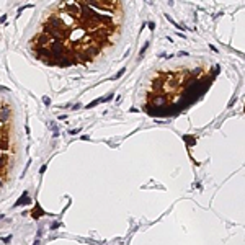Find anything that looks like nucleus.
Here are the masks:
<instances>
[{
    "mask_svg": "<svg viewBox=\"0 0 245 245\" xmlns=\"http://www.w3.org/2000/svg\"><path fill=\"white\" fill-rule=\"evenodd\" d=\"M47 47L51 49V54H53V59L54 61H57L59 57H62L64 54L67 53V47H66V41H62V39H54L51 38L49 44H47Z\"/></svg>",
    "mask_w": 245,
    "mask_h": 245,
    "instance_id": "obj_1",
    "label": "nucleus"
},
{
    "mask_svg": "<svg viewBox=\"0 0 245 245\" xmlns=\"http://www.w3.org/2000/svg\"><path fill=\"white\" fill-rule=\"evenodd\" d=\"M51 41V36L46 33H39L33 38V44H38V46H47Z\"/></svg>",
    "mask_w": 245,
    "mask_h": 245,
    "instance_id": "obj_2",
    "label": "nucleus"
},
{
    "mask_svg": "<svg viewBox=\"0 0 245 245\" xmlns=\"http://www.w3.org/2000/svg\"><path fill=\"white\" fill-rule=\"evenodd\" d=\"M10 116H11V110H10V106L3 105L2 108H0V123H2V124L8 123V121H10Z\"/></svg>",
    "mask_w": 245,
    "mask_h": 245,
    "instance_id": "obj_3",
    "label": "nucleus"
},
{
    "mask_svg": "<svg viewBox=\"0 0 245 245\" xmlns=\"http://www.w3.org/2000/svg\"><path fill=\"white\" fill-rule=\"evenodd\" d=\"M56 66H57V67H69V66H72L70 57H69V56H66V54H64L62 57H59L57 61H56Z\"/></svg>",
    "mask_w": 245,
    "mask_h": 245,
    "instance_id": "obj_4",
    "label": "nucleus"
},
{
    "mask_svg": "<svg viewBox=\"0 0 245 245\" xmlns=\"http://www.w3.org/2000/svg\"><path fill=\"white\" fill-rule=\"evenodd\" d=\"M31 203V199H30V196H28V193L25 191L21 196L17 199V203H15V206H21V204H30Z\"/></svg>",
    "mask_w": 245,
    "mask_h": 245,
    "instance_id": "obj_5",
    "label": "nucleus"
},
{
    "mask_svg": "<svg viewBox=\"0 0 245 245\" xmlns=\"http://www.w3.org/2000/svg\"><path fill=\"white\" fill-rule=\"evenodd\" d=\"M7 162H8V155L7 154H0V173H3L7 167Z\"/></svg>",
    "mask_w": 245,
    "mask_h": 245,
    "instance_id": "obj_6",
    "label": "nucleus"
},
{
    "mask_svg": "<svg viewBox=\"0 0 245 245\" xmlns=\"http://www.w3.org/2000/svg\"><path fill=\"white\" fill-rule=\"evenodd\" d=\"M8 149H10L8 137H2V139H0V150H8Z\"/></svg>",
    "mask_w": 245,
    "mask_h": 245,
    "instance_id": "obj_7",
    "label": "nucleus"
},
{
    "mask_svg": "<svg viewBox=\"0 0 245 245\" xmlns=\"http://www.w3.org/2000/svg\"><path fill=\"white\" fill-rule=\"evenodd\" d=\"M43 214H44V211L39 206H36L34 209H33V212H31V216H33V218H38V216H43Z\"/></svg>",
    "mask_w": 245,
    "mask_h": 245,
    "instance_id": "obj_8",
    "label": "nucleus"
},
{
    "mask_svg": "<svg viewBox=\"0 0 245 245\" xmlns=\"http://www.w3.org/2000/svg\"><path fill=\"white\" fill-rule=\"evenodd\" d=\"M43 102H44V105H51V98H49V96H43Z\"/></svg>",
    "mask_w": 245,
    "mask_h": 245,
    "instance_id": "obj_9",
    "label": "nucleus"
},
{
    "mask_svg": "<svg viewBox=\"0 0 245 245\" xmlns=\"http://www.w3.org/2000/svg\"><path fill=\"white\" fill-rule=\"evenodd\" d=\"M124 72H126V69H121V70H119V72H118V74H116V75H114V77H113V80H114V79H118V77H121V75L124 74Z\"/></svg>",
    "mask_w": 245,
    "mask_h": 245,
    "instance_id": "obj_10",
    "label": "nucleus"
},
{
    "mask_svg": "<svg viewBox=\"0 0 245 245\" xmlns=\"http://www.w3.org/2000/svg\"><path fill=\"white\" fill-rule=\"evenodd\" d=\"M7 21V15H2V18H0V23H5Z\"/></svg>",
    "mask_w": 245,
    "mask_h": 245,
    "instance_id": "obj_11",
    "label": "nucleus"
},
{
    "mask_svg": "<svg viewBox=\"0 0 245 245\" xmlns=\"http://www.w3.org/2000/svg\"><path fill=\"white\" fill-rule=\"evenodd\" d=\"M46 168H47V165H43V167H41V170H39V172H41V173H44V172H46Z\"/></svg>",
    "mask_w": 245,
    "mask_h": 245,
    "instance_id": "obj_12",
    "label": "nucleus"
},
{
    "mask_svg": "<svg viewBox=\"0 0 245 245\" xmlns=\"http://www.w3.org/2000/svg\"><path fill=\"white\" fill-rule=\"evenodd\" d=\"M0 219H3V214H0Z\"/></svg>",
    "mask_w": 245,
    "mask_h": 245,
    "instance_id": "obj_13",
    "label": "nucleus"
},
{
    "mask_svg": "<svg viewBox=\"0 0 245 245\" xmlns=\"http://www.w3.org/2000/svg\"><path fill=\"white\" fill-rule=\"evenodd\" d=\"M0 188H2V180H0Z\"/></svg>",
    "mask_w": 245,
    "mask_h": 245,
    "instance_id": "obj_14",
    "label": "nucleus"
}]
</instances>
